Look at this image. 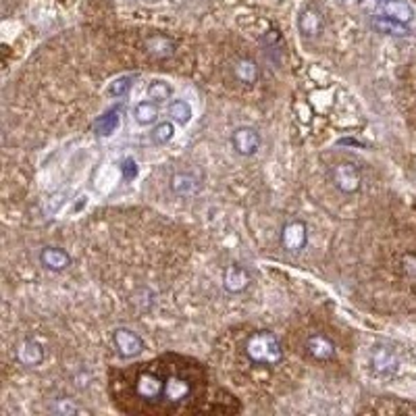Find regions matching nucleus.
<instances>
[{"mask_svg": "<svg viewBox=\"0 0 416 416\" xmlns=\"http://www.w3.org/2000/svg\"><path fill=\"white\" fill-rule=\"evenodd\" d=\"M133 116H135L137 125H152L158 121V104L152 100H141L135 104Z\"/></svg>", "mask_w": 416, "mask_h": 416, "instance_id": "20", "label": "nucleus"}, {"mask_svg": "<svg viewBox=\"0 0 416 416\" xmlns=\"http://www.w3.org/2000/svg\"><path fill=\"white\" fill-rule=\"evenodd\" d=\"M168 187H171V191H173L175 196H179V198H189V196H196V193L200 191L202 183H200V179H198L193 173H189V171H177V173L171 175Z\"/></svg>", "mask_w": 416, "mask_h": 416, "instance_id": "11", "label": "nucleus"}, {"mask_svg": "<svg viewBox=\"0 0 416 416\" xmlns=\"http://www.w3.org/2000/svg\"><path fill=\"white\" fill-rule=\"evenodd\" d=\"M135 79H137V75H135V73L121 75V77H116V79H112V81L108 83V87H106V94H108L110 98H125V96L131 92V87H133Z\"/></svg>", "mask_w": 416, "mask_h": 416, "instance_id": "21", "label": "nucleus"}, {"mask_svg": "<svg viewBox=\"0 0 416 416\" xmlns=\"http://www.w3.org/2000/svg\"><path fill=\"white\" fill-rule=\"evenodd\" d=\"M324 29V17L318 8L306 6L300 10L297 15V31L302 33V37L306 40H314L322 33Z\"/></svg>", "mask_w": 416, "mask_h": 416, "instance_id": "9", "label": "nucleus"}, {"mask_svg": "<svg viewBox=\"0 0 416 416\" xmlns=\"http://www.w3.org/2000/svg\"><path fill=\"white\" fill-rule=\"evenodd\" d=\"M304 349L316 362H331L337 356V347L333 339L324 333H310L304 341Z\"/></svg>", "mask_w": 416, "mask_h": 416, "instance_id": "7", "label": "nucleus"}, {"mask_svg": "<svg viewBox=\"0 0 416 416\" xmlns=\"http://www.w3.org/2000/svg\"><path fill=\"white\" fill-rule=\"evenodd\" d=\"M231 146L239 156H254L262 146V137L254 127L241 125L231 133Z\"/></svg>", "mask_w": 416, "mask_h": 416, "instance_id": "6", "label": "nucleus"}, {"mask_svg": "<svg viewBox=\"0 0 416 416\" xmlns=\"http://www.w3.org/2000/svg\"><path fill=\"white\" fill-rule=\"evenodd\" d=\"M135 389L144 399H158L164 395V381L156 374H141Z\"/></svg>", "mask_w": 416, "mask_h": 416, "instance_id": "16", "label": "nucleus"}, {"mask_svg": "<svg viewBox=\"0 0 416 416\" xmlns=\"http://www.w3.org/2000/svg\"><path fill=\"white\" fill-rule=\"evenodd\" d=\"M370 368L381 379H391L399 370V358L397 354L387 345H374L370 352Z\"/></svg>", "mask_w": 416, "mask_h": 416, "instance_id": "4", "label": "nucleus"}, {"mask_svg": "<svg viewBox=\"0 0 416 416\" xmlns=\"http://www.w3.org/2000/svg\"><path fill=\"white\" fill-rule=\"evenodd\" d=\"M233 77L243 85H254L260 79V67L252 58H237L233 62Z\"/></svg>", "mask_w": 416, "mask_h": 416, "instance_id": "14", "label": "nucleus"}, {"mask_svg": "<svg viewBox=\"0 0 416 416\" xmlns=\"http://www.w3.org/2000/svg\"><path fill=\"white\" fill-rule=\"evenodd\" d=\"M146 94H148V98L152 100V102H166V100H171V96H173V87H171V83H166V81H162V79H154V81H150V85L146 87Z\"/></svg>", "mask_w": 416, "mask_h": 416, "instance_id": "23", "label": "nucleus"}, {"mask_svg": "<svg viewBox=\"0 0 416 416\" xmlns=\"http://www.w3.org/2000/svg\"><path fill=\"white\" fill-rule=\"evenodd\" d=\"M168 116L177 123V125H187L189 123V119H191V106H189V102L187 100H181V98H177V100H171L168 102Z\"/></svg>", "mask_w": 416, "mask_h": 416, "instance_id": "22", "label": "nucleus"}, {"mask_svg": "<svg viewBox=\"0 0 416 416\" xmlns=\"http://www.w3.org/2000/svg\"><path fill=\"white\" fill-rule=\"evenodd\" d=\"M383 12L404 25H410L414 19V8L408 0H385L383 2Z\"/></svg>", "mask_w": 416, "mask_h": 416, "instance_id": "15", "label": "nucleus"}, {"mask_svg": "<svg viewBox=\"0 0 416 416\" xmlns=\"http://www.w3.org/2000/svg\"><path fill=\"white\" fill-rule=\"evenodd\" d=\"M15 358H17L19 364L29 366V368L40 366V364L44 362V347H42V343L35 341V339H23V341L17 345Z\"/></svg>", "mask_w": 416, "mask_h": 416, "instance_id": "12", "label": "nucleus"}, {"mask_svg": "<svg viewBox=\"0 0 416 416\" xmlns=\"http://www.w3.org/2000/svg\"><path fill=\"white\" fill-rule=\"evenodd\" d=\"M331 183L337 191H341L345 196L356 193L362 187V171L354 162H347V160L337 162L331 168Z\"/></svg>", "mask_w": 416, "mask_h": 416, "instance_id": "2", "label": "nucleus"}, {"mask_svg": "<svg viewBox=\"0 0 416 416\" xmlns=\"http://www.w3.org/2000/svg\"><path fill=\"white\" fill-rule=\"evenodd\" d=\"M119 125H121V112H119V108H110L102 116L96 119L94 133L98 137H108V135H112L119 129Z\"/></svg>", "mask_w": 416, "mask_h": 416, "instance_id": "17", "label": "nucleus"}, {"mask_svg": "<svg viewBox=\"0 0 416 416\" xmlns=\"http://www.w3.org/2000/svg\"><path fill=\"white\" fill-rule=\"evenodd\" d=\"M281 248L287 254H300L308 245V225L302 218H291L281 227Z\"/></svg>", "mask_w": 416, "mask_h": 416, "instance_id": "3", "label": "nucleus"}, {"mask_svg": "<svg viewBox=\"0 0 416 416\" xmlns=\"http://www.w3.org/2000/svg\"><path fill=\"white\" fill-rule=\"evenodd\" d=\"M139 168H137V162L133 158H123L121 162V175H123V181H133L137 177Z\"/></svg>", "mask_w": 416, "mask_h": 416, "instance_id": "25", "label": "nucleus"}, {"mask_svg": "<svg viewBox=\"0 0 416 416\" xmlns=\"http://www.w3.org/2000/svg\"><path fill=\"white\" fill-rule=\"evenodd\" d=\"M379 2H385V0H379Z\"/></svg>", "mask_w": 416, "mask_h": 416, "instance_id": "27", "label": "nucleus"}, {"mask_svg": "<svg viewBox=\"0 0 416 416\" xmlns=\"http://www.w3.org/2000/svg\"><path fill=\"white\" fill-rule=\"evenodd\" d=\"M71 254L60 245H44L40 250V264L50 272H62L71 266Z\"/></svg>", "mask_w": 416, "mask_h": 416, "instance_id": "10", "label": "nucleus"}, {"mask_svg": "<svg viewBox=\"0 0 416 416\" xmlns=\"http://www.w3.org/2000/svg\"><path fill=\"white\" fill-rule=\"evenodd\" d=\"M370 27L376 31V33H385V35H393V37H406L410 35V27L391 19V17H383V15H374L370 17Z\"/></svg>", "mask_w": 416, "mask_h": 416, "instance_id": "13", "label": "nucleus"}, {"mask_svg": "<svg viewBox=\"0 0 416 416\" xmlns=\"http://www.w3.org/2000/svg\"><path fill=\"white\" fill-rule=\"evenodd\" d=\"M191 393V385L185 381V379H179V376H171L164 381V395L166 399L171 401H183L185 397H189Z\"/></svg>", "mask_w": 416, "mask_h": 416, "instance_id": "18", "label": "nucleus"}, {"mask_svg": "<svg viewBox=\"0 0 416 416\" xmlns=\"http://www.w3.org/2000/svg\"><path fill=\"white\" fill-rule=\"evenodd\" d=\"M112 343L116 347V354L125 360L129 358H135L144 352V339L139 337V333H135L133 329H127V327H119L114 329L112 333Z\"/></svg>", "mask_w": 416, "mask_h": 416, "instance_id": "5", "label": "nucleus"}, {"mask_svg": "<svg viewBox=\"0 0 416 416\" xmlns=\"http://www.w3.org/2000/svg\"><path fill=\"white\" fill-rule=\"evenodd\" d=\"M150 137L156 146H166L173 137H175V125L173 121H160L154 125V129L150 131Z\"/></svg>", "mask_w": 416, "mask_h": 416, "instance_id": "24", "label": "nucleus"}, {"mask_svg": "<svg viewBox=\"0 0 416 416\" xmlns=\"http://www.w3.org/2000/svg\"><path fill=\"white\" fill-rule=\"evenodd\" d=\"M52 410L58 412V414H79V412H83L79 406H75V404H71V401H64V399H58V401L52 406Z\"/></svg>", "mask_w": 416, "mask_h": 416, "instance_id": "26", "label": "nucleus"}, {"mask_svg": "<svg viewBox=\"0 0 416 416\" xmlns=\"http://www.w3.org/2000/svg\"><path fill=\"white\" fill-rule=\"evenodd\" d=\"M252 283V275L250 270L239 264V262H231L225 270H223V287L229 293H243Z\"/></svg>", "mask_w": 416, "mask_h": 416, "instance_id": "8", "label": "nucleus"}, {"mask_svg": "<svg viewBox=\"0 0 416 416\" xmlns=\"http://www.w3.org/2000/svg\"><path fill=\"white\" fill-rule=\"evenodd\" d=\"M146 48H148L150 56H154V58H168L175 52V44L166 35H154V37H150L146 42Z\"/></svg>", "mask_w": 416, "mask_h": 416, "instance_id": "19", "label": "nucleus"}, {"mask_svg": "<svg viewBox=\"0 0 416 416\" xmlns=\"http://www.w3.org/2000/svg\"><path fill=\"white\" fill-rule=\"evenodd\" d=\"M245 356L250 362L260 366H277L283 360V347L279 343V337L272 331H256L245 339Z\"/></svg>", "mask_w": 416, "mask_h": 416, "instance_id": "1", "label": "nucleus"}]
</instances>
